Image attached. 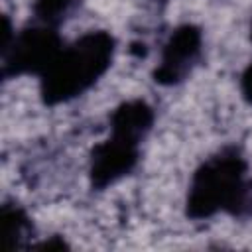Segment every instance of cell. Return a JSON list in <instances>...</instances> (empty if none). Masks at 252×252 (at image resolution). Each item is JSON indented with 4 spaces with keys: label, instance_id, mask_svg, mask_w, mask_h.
<instances>
[{
    "label": "cell",
    "instance_id": "cell-1",
    "mask_svg": "<svg viewBox=\"0 0 252 252\" xmlns=\"http://www.w3.org/2000/svg\"><path fill=\"white\" fill-rule=\"evenodd\" d=\"M252 211V181L248 161L238 148L226 146L209 156L191 175L185 215L207 220L217 215L242 217Z\"/></svg>",
    "mask_w": 252,
    "mask_h": 252
},
{
    "label": "cell",
    "instance_id": "cell-2",
    "mask_svg": "<svg viewBox=\"0 0 252 252\" xmlns=\"http://www.w3.org/2000/svg\"><path fill=\"white\" fill-rule=\"evenodd\" d=\"M116 39L106 30H91L65 45L39 77V98L47 106L75 100L110 69Z\"/></svg>",
    "mask_w": 252,
    "mask_h": 252
},
{
    "label": "cell",
    "instance_id": "cell-3",
    "mask_svg": "<svg viewBox=\"0 0 252 252\" xmlns=\"http://www.w3.org/2000/svg\"><path fill=\"white\" fill-rule=\"evenodd\" d=\"M61 49L63 43L57 28L33 22L32 26H26L18 33L14 32L10 43L2 47V77H41Z\"/></svg>",
    "mask_w": 252,
    "mask_h": 252
},
{
    "label": "cell",
    "instance_id": "cell-4",
    "mask_svg": "<svg viewBox=\"0 0 252 252\" xmlns=\"http://www.w3.org/2000/svg\"><path fill=\"white\" fill-rule=\"evenodd\" d=\"M140 144L118 132L98 142L89 158V183L93 189L102 191L130 175L140 161Z\"/></svg>",
    "mask_w": 252,
    "mask_h": 252
},
{
    "label": "cell",
    "instance_id": "cell-5",
    "mask_svg": "<svg viewBox=\"0 0 252 252\" xmlns=\"http://www.w3.org/2000/svg\"><path fill=\"white\" fill-rule=\"evenodd\" d=\"M201 51H203L201 28L195 24L177 26L161 47L159 63L152 73L154 81L161 87H175L183 83L197 65Z\"/></svg>",
    "mask_w": 252,
    "mask_h": 252
},
{
    "label": "cell",
    "instance_id": "cell-6",
    "mask_svg": "<svg viewBox=\"0 0 252 252\" xmlns=\"http://www.w3.org/2000/svg\"><path fill=\"white\" fill-rule=\"evenodd\" d=\"M154 118H156L154 108L144 98H130L120 102L110 112L108 124H110V132H118L142 142L152 130Z\"/></svg>",
    "mask_w": 252,
    "mask_h": 252
},
{
    "label": "cell",
    "instance_id": "cell-7",
    "mask_svg": "<svg viewBox=\"0 0 252 252\" xmlns=\"http://www.w3.org/2000/svg\"><path fill=\"white\" fill-rule=\"evenodd\" d=\"M2 220H4V236H6L8 248L20 246L22 240L32 234V220L28 213L16 203L2 205Z\"/></svg>",
    "mask_w": 252,
    "mask_h": 252
},
{
    "label": "cell",
    "instance_id": "cell-8",
    "mask_svg": "<svg viewBox=\"0 0 252 252\" xmlns=\"http://www.w3.org/2000/svg\"><path fill=\"white\" fill-rule=\"evenodd\" d=\"M77 0H33L32 14L39 24L59 28V24L73 12Z\"/></svg>",
    "mask_w": 252,
    "mask_h": 252
},
{
    "label": "cell",
    "instance_id": "cell-9",
    "mask_svg": "<svg viewBox=\"0 0 252 252\" xmlns=\"http://www.w3.org/2000/svg\"><path fill=\"white\" fill-rule=\"evenodd\" d=\"M240 94L248 104H252V61L244 67L240 75Z\"/></svg>",
    "mask_w": 252,
    "mask_h": 252
},
{
    "label": "cell",
    "instance_id": "cell-10",
    "mask_svg": "<svg viewBox=\"0 0 252 252\" xmlns=\"http://www.w3.org/2000/svg\"><path fill=\"white\" fill-rule=\"evenodd\" d=\"M250 39H252V22H250Z\"/></svg>",
    "mask_w": 252,
    "mask_h": 252
}]
</instances>
